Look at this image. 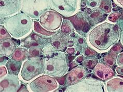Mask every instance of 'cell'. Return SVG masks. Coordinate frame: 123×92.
Wrapping results in <instances>:
<instances>
[{
    "label": "cell",
    "mask_w": 123,
    "mask_h": 92,
    "mask_svg": "<svg viewBox=\"0 0 123 92\" xmlns=\"http://www.w3.org/2000/svg\"><path fill=\"white\" fill-rule=\"evenodd\" d=\"M121 32L117 25L102 22L90 29L87 34V43L98 52H108L120 40Z\"/></svg>",
    "instance_id": "6da1fadb"
},
{
    "label": "cell",
    "mask_w": 123,
    "mask_h": 92,
    "mask_svg": "<svg viewBox=\"0 0 123 92\" xmlns=\"http://www.w3.org/2000/svg\"><path fill=\"white\" fill-rule=\"evenodd\" d=\"M32 18L24 13H19L7 17L3 26L11 37L15 39H22L31 34L33 29Z\"/></svg>",
    "instance_id": "7a4b0ae2"
},
{
    "label": "cell",
    "mask_w": 123,
    "mask_h": 92,
    "mask_svg": "<svg viewBox=\"0 0 123 92\" xmlns=\"http://www.w3.org/2000/svg\"><path fill=\"white\" fill-rule=\"evenodd\" d=\"M45 68L44 74L54 78L66 75L69 69L65 53L56 51L51 57L45 58Z\"/></svg>",
    "instance_id": "3957f363"
},
{
    "label": "cell",
    "mask_w": 123,
    "mask_h": 92,
    "mask_svg": "<svg viewBox=\"0 0 123 92\" xmlns=\"http://www.w3.org/2000/svg\"><path fill=\"white\" fill-rule=\"evenodd\" d=\"M45 68L44 58H29L22 64L19 75L24 81L29 82L44 73Z\"/></svg>",
    "instance_id": "277c9868"
},
{
    "label": "cell",
    "mask_w": 123,
    "mask_h": 92,
    "mask_svg": "<svg viewBox=\"0 0 123 92\" xmlns=\"http://www.w3.org/2000/svg\"><path fill=\"white\" fill-rule=\"evenodd\" d=\"M59 85L56 79L44 74L28 83L27 88L29 92H54L59 88Z\"/></svg>",
    "instance_id": "5b68a950"
},
{
    "label": "cell",
    "mask_w": 123,
    "mask_h": 92,
    "mask_svg": "<svg viewBox=\"0 0 123 92\" xmlns=\"http://www.w3.org/2000/svg\"><path fill=\"white\" fill-rule=\"evenodd\" d=\"M50 7L66 17L75 15L80 8V0H47Z\"/></svg>",
    "instance_id": "8992f818"
},
{
    "label": "cell",
    "mask_w": 123,
    "mask_h": 92,
    "mask_svg": "<svg viewBox=\"0 0 123 92\" xmlns=\"http://www.w3.org/2000/svg\"><path fill=\"white\" fill-rule=\"evenodd\" d=\"M49 7L47 0H23L21 10L31 18L37 19Z\"/></svg>",
    "instance_id": "52a82bcc"
},
{
    "label": "cell",
    "mask_w": 123,
    "mask_h": 92,
    "mask_svg": "<svg viewBox=\"0 0 123 92\" xmlns=\"http://www.w3.org/2000/svg\"><path fill=\"white\" fill-rule=\"evenodd\" d=\"M105 91L104 83L92 78H84L79 83L68 86L64 90L66 92H103Z\"/></svg>",
    "instance_id": "ba28073f"
},
{
    "label": "cell",
    "mask_w": 123,
    "mask_h": 92,
    "mask_svg": "<svg viewBox=\"0 0 123 92\" xmlns=\"http://www.w3.org/2000/svg\"><path fill=\"white\" fill-rule=\"evenodd\" d=\"M63 18L57 12L48 10L39 18V22L46 30L50 32H57L62 25Z\"/></svg>",
    "instance_id": "9c48e42d"
},
{
    "label": "cell",
    "mask_w": 123,
    "mask_h": 92,
    "mask_svg": "<svg viewBox=\"0 0 123 92\" xmlns=\"http://www.w3.org/2000/svg\"><path fill=\"white\" fill-rule=\"evenodd\" d=\"M68 18L72 22L77 33L83 36L88 33L92 26L85 13L78 12L75 15Z\"/></svg>",
    "instance_id": "30bf717a"
},
{
    "label": "cell",
    "mask_w": 123,
    "mask_h": 92,
    "mask_svg": "<svg viewBox=\"0 0 123 92\" xmlns=\"http://www.w3.org/2000/svg\"><path fill=\"white\" fill-rule=\"evenodd\" d=\"M23 0H0L1 18L13 16L21 9Z\"/></svg>",
    "instance_id": "8fae6325"
},
{
    "label": "cell",
    "mask_w": 123,
    "mask_h": 92,
    "mask_svg": "<svg viewBox=\"0 0 123 92\" xmlns=\"http://www.w3.org/2000/svg\"><path fill=\"white\" fill-rule=\"evenodd\" d=\"M20 87L21 83L18 75L9 73L1 78L0 92H18Z\"/></svg>",
    "instance_id": "7c38bea8"
},
{
    "label": "cell",
    "mask_w": 123,
    "mask_h": 92,
    "mask_svg": "<svg viewBox=\"0 0 123 92\" xmlns=\"http://www.w3.org/2000/svg\"><path fill=\"white\" fill-rule=\"evenodd\" d=\"M87 75L86 68L83 65H77L66 74V84L67 86L75 84L85 78Z\"/></svg>",
    "instance_id": "4fadbf2b"
},
{
    "label": "cell",
    "mask_w": 123,
    "mask_h": 92,
    "mask_svg": "<svg viewBox=\"0 0 123 92\" xmlns=\"http://www.w3.org/2000/svg\"><path fill=\"white\" fill-rule=\"evenodd\" d=\"M92 71L96 77L102 81H107L115 75V72L112 68L103 62H99L93 69Z\"/></svg>",
    "instance_id": "5bb4252c"
},
{
    "label": "cell",
    "mask_w": 123,
    "mask_h": 92,
    "mask_svg": "<svg viewBox=\"0 0 123 92\" xmlns=\"http://www.w3.org/2000/svg\"><path fill=\"white\" fill-rule=\"evenodd\" d=\"M50 42V39L44 38L37 34L33 33L31 37L27 38L22 43V46L27 48H43L45 45Z\"/></svg>",
    "instance_id": "9a60e30c"
},
{
    "label": "cell",
    "mask_w": 123,
    "mask_h": 92,
    "mask_svg": "<svg viewBox=\"0 0 123 92\" xmlns=\"http://www.w3.org/2000/svg\"><path fill=\"white\" fill-rule=\"evenodd\" d=\"M71 38L69 34L60 32L55 33L50 38V44L57 51H66L68 41Z\"/></svg>",
    "instance_id": "2e32d148"
},
{
    "label": "cell",
    "mask_w": 123,
    "mask_h": 92,
    "mask_svg": "<svg viewBox=\"0 0 123 92\" xmlns=\"http://www.w3.org/2000/svg\"><path fill=\"white\" fill-rule=\"evenodd\" d=\"M85 13L88 17L92 26H96L102 22L106 17V14L99 7L93 9L87 8Z\"/></svg>",
    "instance_id": "e0dca14e"
},
{
    "label": "cell",
    "mask_w": 123,
    "mask_h": 92,
    "mask_svg": "<svg viewBox=\"0 0 123 92\" xmlns=\"http://www.w3.org/2000/svg\"><path fill=\"white\" fill-rule=\"evenodd\" d=\"M105 90L108 92H123V78L113 77L106 81Z\"/></svg>",
    "instance_id": "ac0fdd59"
},
{
    "label": "cell",
    "mask_w": 123,
    "mask_h": 92,
    "mask_svg": "<svg viewBox=\"0 0 123 92\" xmlns=\"http://www.w3.org/2000/svg\"><path fill=\"white\" fill-rule=\"evenodd\" d=\"M16 48L15 42L11 38L3 39L0 41V55L8 57L12 55Z\"/></svg>",
    "instance_id": "d6986e66"
},
{
    "label": "cell",
    "mask_w": 123,
    "mask_h": 92,
    "mask_svg": "<svg viewBox=\"0 0 123 92\" xmlns=\"http://www.w3.org/2000/svg\"><path fill=\"white\" fill-rule=\"evenodd\" d=\"M23 64L22 61H18L14 59H9L6 64L8 73L18 75L20 73L22 65Z\"/></svg>",
    "instance_id": "ffe728a7"
},
{
    "label": "cell",
    "mask_w": 123,
    "mask_h": 92,
    "mask_svg": "<svg viewBox=\"0 0 123 92\" xmlns=\"http://www.w3.org/2000/svg\"><path fill=\"white\" fill-rule=\"evenodd\" d=\"M73 38L75 41V45L74 48L75 49L77 53H80L83 54L84 50L88 46L86 38H85L84 36L77 33L75 37H74Z\"/></svg>",
    "instance_id": "44dd1931"
},
{
    "label": "cell",
    "mask_w": 123,
    "mask_h": 92,
    "mask_svg": "<svg viewBox=\"0 0 123 92\" xmlns=\"http://www.w3.org/2000/svg\"><path fill=\"white\" fill-rule=\"evenodd\" d=\"M11 56L12 58L16 60L24 62L29 58V50L24 47H17Z\"/></svg>",
    "instance_id": "7402d4cb"
},
{
    "label": "cell",
    "mask_w": 123,
    "mask_h": 92,
    "mask_svg": "<svg viewBox=\"0 0 123 92\" xmlns=\"http://www.w3.org/2000/svg\"><path fill=\"white\" fill-rule=\"evenodd\" d=\"M33 30L37 34L45 37H51L57 33V32H50L46 30L42 27L40 23L37 21H34Z\"/></svg>",
    "instance_id": "603a6c76"
},
{
    "label": "cell",
    "mask_w": 123,
    "mask_h": 92,
    "mask_svg": "<svg viewBox=\"0 0 123 92\" xmlns=\"http://www.w3.org/2000/svg\"><path fill=\"white\" fill-rule=\"evenodd\" d=\"M60 30L64 33L69 35L75 32L74 26L69 19H64L63 20Z\"/></svg>",
    "instance_id": "cb8c5ba5"
},
{
    "label": "cell",
    "mask_w": 123,
    "mask_h": 92,
    "mask_svg": "<svg viewBox=\"0 0 123 92\" xmlns=\"http://www.w3.org/2000/svg\"><path fill=\"white\" fill-rule=\"evenodd\" d=\"M100 8L105 14H110L112 11V3L111 0H100Z\"/></svg>",
    "instance_id": "d4e9b609"
},
{
    "label": "cell",
    "mask_w": 123,
    "mask_h": 92,
    "mask_svg": "<svg viewBox=\"0 0 123 92\" xmlns=\"http://www.w3.org/2000/svg\"><path fill=\"white\" fill-rule=\"evenodd\" d=\"M99 62L98 58L94 57H86L85 60L82 62V65L86 69L89 70H93L96 65Z\"/></svg>",
    "instance_id": "484cf974"
},
{
    "label": "cell",
    "mask_w": 123,
    "mask_h": 92,
    "mask_svg": "<svg viewBox=\"0 0 123 92\" xmlns=\"http://www.w3.org/2000/svg\"><path fill=\"white\" fill-rule=\"evenodd\" d=\"M123 50V47L122 44L117 43L110 49V50L108 51V54L112 56L117 57V56L121 53Z\"/></svg>",
    "instance_id": "4316f807"
},
{
    "label": "cell",
    "mask_w": 123,
    "mask_h": 92,
    "mask_svg": "<svg viewBox=\"0 0 123 92\" xmlns=\"http://www.w3.org/2000/svg\"><path fill=\"white\" fill-rule=\"evenodd\" d=\"M116 59L117 57L116 56H112L109 54L105 55L103 57V61L106 65H109L110 67H113L116 63Z\"/></svg>",
    "instance_id": "83f0119b"
},
{
    "label": "cell",
    "mask_w": 123,
    "mask_h": 92,
    "mask_svg": "<svg viewBox=\"0 0 123 92\" xmlns=\"http://www.w3.org/2000/svg\"><path fill=\"white\" fill-rule=\"evenodd\" d=\"M82 54L86 57H94L98 56V52L88 45L84 50Z\"/></svg>",
    "instance_id": "f1b7e54d"
},
{
    "label": "cell",
    "mask_w": 123,
    "mask_h": 92,
    "mask_svg": "<svg viewBox=\"0 0 123 92\" xmlns=\"http://www.w3.org/2000/svg\"><path fill=\"white\" fill-rule=\"evenodd\" d=\"M42 54V48H31L29 49V58L41 57Z\"/></svg>",
    "instance_id": "f546056e"
},
{
    "label": "cell",
    "mask_w": 123,
    "mask_h": 92,
    "mask_svg": "<svg viewBox=\"0 0 123 92\" xmlns=\"http://www.w3.org/2000/svg\"><path fill=\"white\" fill-rule=\"evenodd\" d=\"M122 17V14L120 12H114L111 13L107 17V19L111 23L115 24L116 23L119 19H120Z\"/></svg>",
    "instance_id": "4dcf8cb0"
},
{
    "label": "cell",
    "mask_w": 123,
    "mask_h": 92,
    "mask_svg": "<svg viewBox=\"0 0 123 92\" xmlns=\"http://www.w3.org/2000/svg\"><path fill=\"white\" fill-rule=\"evenodd\" d=\"M88 8H96L99 7L100 0H84Z\"/></svg>",
    "instance_id": "1f68e13d"
},
{
    "label": "cell",
    "mask_w": 123,
    "mask_h": 92,
    "mask_svg": "<svg viewBox=\"0 0 123 92\" xmlns=\"http://www.w3.org/2000/svg\"><path fill=\"white\" fill-rule=\"evenodd\" d=\"M0 35H1V38L0 39L1 40H3V39H9L11 38V35L9 34L7 30L5 29L4 26L1 25L0 26Z\"/></svg>",
    "instance_id": "d6a6232c"
},
{
    "label": "cell",
    "mask_w": 123,
    "mask_h": 92,
    "mask_svg": "<svg viewBox=\"0 0 123 92\" xmlns=\"http://www.w3.org/2000/svg\"><path fill=\"white\" fill-rule=\"evenodd\" d=\"M8 72V71L6 67H5L4 66H1V67H0V77L1 78L7 75Z\"/></svg>",
    "instance_id": "836d02e7"
},
{
    "label": "cell",
    "mask_w": 123,
    "mask_h": 92,
    "mask_svg": "<svg viewBox=\"0 0 123 92\" xmlns=\"http://www.w3.org/2000/svg\"><path fill=\"white\" fill-rule=\"evenodd\" d=\"M116 64L119 66H123V52H121L117 57L116 59Z\"/></svg>",
    "instance_id": "e575fe53"
},
{
    "label": "cell",
    "mask_w": 123,
    "mask_h": 92,
    "mask_svg": "<svg viewBox=\"0 0 123 92\" xmlns=\"http://www.w3.org/2000/svg\"><path fill=\"white\" fill-rule=\"evenodd\" d=\"M86 58V57L84 56V55H78V56L75 58V61L78 64H80L82 63V62L84 61V60H85V59Z\"/></svg>",
    "instance_id": "d590c367"
},
{
    "label": "cell",
    "mask_w": 123,
    "mask_h": 92,
    "mask_svg": "<svg viewBox=\"0 0 123 92\" xmlns=\"http://www.w3.org/2000/svg\"><path fill=\"white\" fill-rule=\"evenodd\" d=\"M66 53L69 55H73L77 53L76 50L74 47H68L66 50Z\"/></svg>",
    "instance_id": "8d00e7d4"
},
{
    "label": "cell",
    "mask_w": 123,
    "mask_h": 92,
    "mask_svg": "<svg viewBox=\"0 0 123 92\" xmlns=\"http://www.w3.org/2000/svg\"><path fill=\"white\" fill-rule=\"evenodd\" d=\"M66 75L61 78H56V79L58 82V83H59L60 85H63L64 84H66Z\"/></svg>",
    "instance_id": "74e56055"
},
{
    "label": "cell",
    "mask_w": 123,
    "mask_h": 92,
    "mask_svg": "<svg viewBox=\"0 0 123 92\" xmlns=\"http://www.w3.org/2000/svg\"><path fill=\"white\" fill-rule=\"evenodd\" d=\"M115 72L117 74L123 76V66H118L117 67H116L115 68Z\"/></svg>",
    "instance_id": "f35d334b"
},
{
    "label": "cell",
    "mask_w": 123,
    "mask_h": 92,
    "mask_svg": "<svg viewBox=\"0 0 123 92\" xmlns=\"http://www.w3.org/2000/svg\"><path fill=\"white\" fill-rule=\"evenodd\" d=\"M9 59L7 56H1V66H4L6 65L7 61H8Z\"/></svg>",
    "instance_id": "ab89813d"
},
{
    "label": "cell",
    "mask_w": 123,
    "mask_h": 92,
    "mask_svg": "<svg viewBox=\"0 0 123 92\" xmlns=\"http://www.w3.org/2000/svg\"><path fill=\"white\" fill-rule=\"evenodd\" d=\"M116 4L123 7V0H114Z\"/></svg>",
    "instance_id": "60d3db41"
},
{
    "label": "cell",
    "mask_w": 123,
    "mask_h": 92,
    "mask_svg": "<svg viewBox=\"0 0 123 92\" xmlns=\"http://www.w3.org/2000/svg\"><path fill=\"white\" fill-rule=\"evenodd\" d=\"M29 92L27 87H25L24 85H22L18 92Z\"/></svg>",
    "instance_id": "b9f144b4"
},
{
    "label": "cell",
    "mask_w": 123,
    "mask_h": 92,
    "mask_svg": "<svg viewBox=\"0 0 123 92\" xmlns=\"http://www.w3.org/2000/svg\"><path fill=\"white\" fill-rule=\"evenodd\" d=\"M77 66V62L74 60V61H72V62H71V65H70V67L71 68H74V67H76V66Z\"/></svg>",
    "instance_id": "7bdbcfd3"
},
{
    "label": "cell",
    "mask_w": 123,
    "mask_h": 92,
    "mask_svg": "<svg viewBox=\"0 0 123 92\" xmlns=\"http://www.w3.org/2000/svg\"><path fill=\"white\" fill-rule=\"evenodd\" d=\"M121 43L123 46V30L121 32V37H120Z\"/></svg>",
    "instance_id": "ee69618b"
}]
</instances>
